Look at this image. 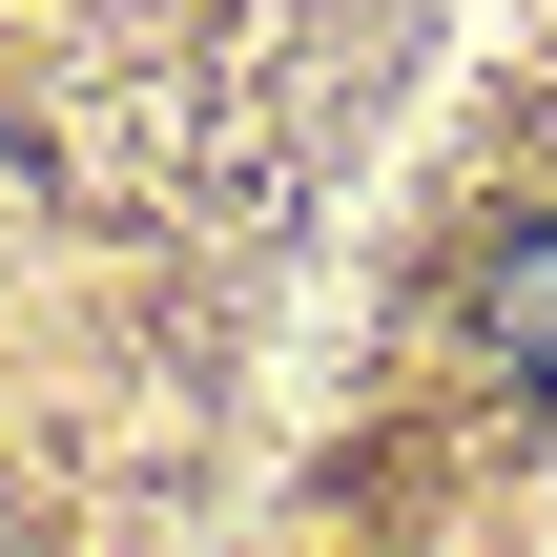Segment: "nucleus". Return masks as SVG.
Instances as JSON below:
<instances>
[{
	"mask_svg": "<svg viewBox=\"0 0 557 557\" xmlns=\"http://www.w3.org/2000/svg\"><path fill=\"white\" fill-rule=\"evenodd\" d=\"M475 351H496V393L557 413V227H517V248L475 269Z\"/></svg>",
	"mask_w": 557,
	"mask_h": 557,
	"instance_id": "1",
	"label": "nucleus"
}]
</instances>
